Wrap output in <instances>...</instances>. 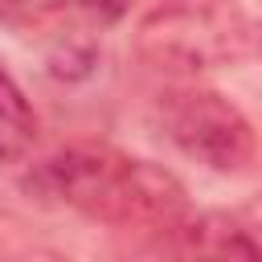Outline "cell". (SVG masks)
<instances>
[{
	"label": "cell",
	"instance_id": "obj_1",
	"mask_svg": "<svg viewBox=\"0 0 262 262\" xmlns=\"http://www.w3.org/2000/svg\"><path fill=\"white\" fill-rule=\"evenodd\" d=\"M25 188L49 205L119 229L164 233L180 229L188 217V192L168 168L111 147H66L41 160L25 176Z\"/></svg>",
	"mask_w": 262,
	"mask_h": 262
},
{
	"label": "cell",
	"instance_id": "obj_2",
	"mask_svg": "<svg viewBox=\"0 0 262 262\" xmlns=\"http://www.w3.org/2000/svg\"><path fill=\"white\" fill-rule=\"evenodd\" d=\"M139 53L176 74L213 70L221 61H237L250 53V25L237 8L217 0H192L176 8H160L139 25Z\"/></svg>",
	"mask_w": 262,
	"mask_h": 262
},
{
	"label": "cell",
	"instance_id": "obj_3",
	"mask_svg": "<svg viewBox=\"0 0 262 262\" xmlns=\"http://www.w3.org/2000/svg\"><path fill=\"white\" fill-rule=\"evenodd\" d=\"M164 127H168V139L201 168L209 172H246L254 164V151H258V139H254V127L250 119L242 115L237 102H229L225 94L217 90H176L168 98V111H164Z\"/></svg>",
	"mask_w": 262,
	"mask_h": 262
},
{
	"label": "cell",
	"instance_id": "obj_4",
	"mask_svg": "<svg viewBox=\"0 0 262 262\" xmlns=\"http://www.w3.org/2000/svg\"><path fill=\"white\" fill-rule=\"evenodd\" d=\"M176 233L192 262H262V237L229 213H188Z\"/></svg>",
	"mask_w": 262,
	"mask_h": 262
},
{
	"label": "cell",
	"instance_id": "obj_5",
	"mask_svg": "<svg viewBox=\"0 0 262 262\" xmlns=\"http://www.w3.org/2000/svg\"><path fill=\"white\" fill-rule=\"evenodd\" d=\"M37 139V115L16 86V78L0 61V164H16Z\"/></svg>",
	"mask_w": 262,
	"mask_h": 262
},
{
	"label": "cell",
	"instance_id": "obj_6",
	"mask_svg": "<svg viewBox=\"0 0 262 262\" xmlns=\"http://www.w3.org/2000/svg\"><path fill=\"white\" fill-rule=\"evenodd\" d=\"M61 0H0V16L12 25H37L45 20Z\"/></svg>",
	"mask_w": 262,
	"mask_h": 262
},
{
	"label": "cell",
	"instance_id": "obj_7",
	"mask_svg": "<svg viewBox=\"0 0 262 262\" xmlns=\"http://www.w3.org/2000/svg\"><path fill=\"white\" fill-rule=\"evenodd\" d=\"M94 20H102V25H115V20H123L127 16V8H131V0H78Z\"/></svg>",
	"mask_w": 262,
	"mask_h": 262
},
{
	"label": "cell",
	"instance_id": "obj_8",
	"mask_svg": "<svg viewBox=\"0 0 262 262\" xmlns=\"http://www.w3.org/2000/svg\"><path fill=\"white\" fill-rule=\"evenodd\" d=\"M4 225H12V217H8L4 209H0V242H4Z\"/></svg>",
	"mask_w": 262,
	"mask_h": 262
}]
</instances>
